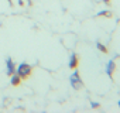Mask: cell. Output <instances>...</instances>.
<instances>
[{
    "label": "cell",
    "mask_w": 120,
    "mask_h": 113,
    "mask_svg": "<svg viewBox=\"0 0 120 113\" xmlns=\"http://www.w3.org/2000/svg\"><path fill=\"white\" fill-rule=\"evenodd\" d=\"M16 74L20 76V78H27V76H30V74H31V67L28 65V64H20L19 65V68L16 69Z\"/></svg>",
    "instance_id": "6da1fadb"
},
{
    "label": "cell",
    "mask_w": 120,
    "mask_h": 113,
    "mask_svg": "<svg viewBox=\"0 0 120 113\" xmlns=\"http://www.w3.org/2000/svg\"><path fill=\"white\" fill-rule=\"evenodd\" d=\"M69 81H71V85H72L74 89H81V88H82V82H81V78H79L78 71H75V72L71 75Z\"/></svg>",
    "instance_id": "7a4b0ae2"
},
{
    "label": "cell",
    "mask_w": 120,
    "mask_h": 113,
    "mask_svg": "<svg viewBox=\"0 0 120 113\" xmlns=\"http://www.w3.org/2000/svg\"><path fill=\"white\" fill-rule=\"evenodd\" d=\"M114 68H116V65H114V61H113V60H110V61L107 62V65H106V72H107V75H109V76H112V75H113V71H114Z\"/></svg>",
    "instance_id": "3957f363"
},
{
    "label": "cell",
    "mask_w": 120,
    "mask_h": 113,
    "mask_svg": "<svg viewBox=\"0 0 120 113\" xmlns=\"http://www.w3.org/2000/svg\"><path fill=\"white\" fill-rule=\"evenodd\" d=\"M78 67V58H76V54H71V58H69V68L75 69Z\"/></svg>",
    "instance_id": "277c9868"
},
{
    "label": "cell",
    "mask_w": 120,
    "mask_h": 113,
    "mask_svg": "<svg viewBox=\"0 0 120 113\" xmlns=\"http://www.w3.org/2000/svg\"><path fill=\"white\" fill-rule=\"evenodd\" d=\"M6 64H7V74H9V75H11V74H14V72H16V67H14V64H13V61H11V60L9 58Z\"/></svg>",
    "instance_id": "5b68a950"
},
{
    "label": "cell",
    "mask_w": 120,
    "mask_h": 113,
    "mask_svg": "<svg viewBox=\"0 0 120 113\" xmlns=\"http://www.w3.org/2000/svg\"><path fill=\"white\" fill-rule=\"evenodd\" d=\"M20 79H21V78H20L17 74H11V83H13V85H19V83H20Z\"/></svg>",
    "instance_id": "8992f818"
},
{
    "label": "cell",
    "mask_w": 120,
    "mask_h": 113,
    "mask_svg": "<svg viewBox=\"0 0 120 113\" xmlns=\"http://www.w3.org/2000/svg\"><path fill=\"white\" fill-rule=\"evenodd\" d=\"M98 48H99L100 51H103V52H106V51H107V49H106V47H105L102 42H98Z\"/></svg>",
    "instance_id": "52a82bcc"
},
{
    "label": "cell",
    "mask_w": 120,
    "mask_h": 113,
    "mask_svg": "<svg viewBox=\"0 0 120 113\" xmlns=\"http://www.w3.org/2000/svg\"><path fill=\"white\" fill-rule=\"evenodd\" d=\"M102 2H105V3H109V0H102Z\"/></svg>",
    "instance_id": "ba28073f"
},
{
    "label": "cell",
    "mask_w": 120,
    "mask_h": 113,
    "mask_svg": "<svg viewBox=\"0 0 120 113\" xmlns=\"http://www.w3.org/2000/svg\"><path fill=\"white\" fill-rule=\"evenodd\" d=\"M119 107H120V100H119Z\"/></svg>",
    "instance_id": "9c48e42d"
}]
</instances>
